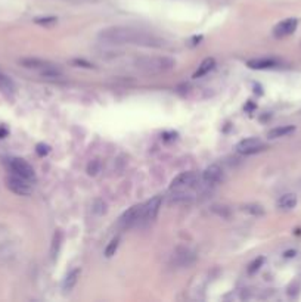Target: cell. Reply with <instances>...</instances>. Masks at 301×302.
Masks as SVG:
<instances>
[{
	"label": "cell",
	"instance_id": "obj_1",
	"mask_svg": "<svg viewBox=\"0 0 301 302\" xmlns=\"http://www.w3.org/2000/svg\"><path fill=\"white\" fill-rule=\"evenodd\" d=\"M99 42L107 43V45H134V46H142V48H163L164 42L157 37L155 34L130 28V27H108L99 31L98 34Z\"/></svg>",
	"mask_w": 301,
	"mask_h": 302
},
{
	"label": "cell",
	"instance_id": "obj_2",
	"mask_svg": "<svg viewBox=\"0 0 301 302\" xmlns=\"http://www.w3.org/2000/svg\"><path fill=\"white\" fill-rule=\"evenodd\" d=\"M136 68L148 75L163 74L175 66V60L169 56H143L134 62Z\"/></svg>",
	"mask_w": 301,
	"mask_h": 302
},
{
	"label": "cell",
	"instance_id": "obj_3",
	"mask_svg": "<svg viewBox=\"0 0 301 302\" xmlns=\"http://www.w3.org/2000/svg\"><path fill=\"white\" fill-rule=\"evenodd\" d=\"M19 63L28 69H36L39 71L43 77L46 78H60L62 71L58 68V65L49 62V60L37 59V58H25L19 60Z\"/></svg>",
	"mask_w": 301,
	"mask_h": 302
},
{
	"label": "cell",
	"instance_id": "obj_4",
	"mask_svg": "<svg viewBox=\"0 0 301 302\" xmlns=\"http://www.w3.org/2000/svg\"><path fill=\"white\" fill-rule=\"evenodd\" d=\"M9 170H10L12 174L18 176V177H22V179L31 181V183L36 180V173H34L33 167L27 161H24L21 158L10 159L9 161Z\"/></svg>",
	"mask_w": 301,
	"mask_h": 302
},
{
	"label": "cell",
	"instance_id": "obj_5",
	"mask_svg": "<svg viewBox=\"0 0 301 302\" xmlns=\"http://www.w3.org/2000/svg\"><path fill=\"white\" fill-rule=\"evenodd\" d=\"M6 186L10 192L19 195V196H28L31 192H33V187H31V181L25 180L22 177H18L15 174H10L7 179H6Z\"/></svg>",
	"mask_w": 301,
	"mask_h": 302
},
{
	"label": "cell",
	"instance_id": "obj_6",
	"mask_svg": "<svg viewBox=\"0 0 301 302\" xmlns=\"http://www.w3.org/2000/svg\"><path fill=\"white\" fill-rule=\"evenodd\" d=\"M196 261V255L193 251H190L186 246H179L175 253H173V262L181 267V268H187L190 265H193Z\"/></svg>",
	"mask_w": 301,
	"mask_h": 302
},
{
	"label": "cell",
	"instance_id": "obj_7",
	"mask_svg": "<svg viewBox=\"0 0 301 302\" xmlns=\"http://www.w3.org/2000/svg\"><path fill=\"white\" fill-rule=\"evenodd\" d=\"M266 148V145L257 139V137H248V139H243L241 140L238 145H237V152L241 153V155H252V153H257V152H261L263 149Z\"/></svg>",
	"mask_w": 301,
	"mask_h": 302
},
{
	"label": "cell",
	"instance_id": "obj_8",
	"mask_svg": "<svg viewBox=\"0 0 301 302\" xmlns=\"http://www.w3.org/2000/svg\"><path fill=\"white\" fill-rule=\"evenodd\" d=\"M143 220V205H134L128 208L120 218V224L124 229H128Z\"/></svg>",
	"mask_w": 301,
	"mask_h": 302
},
{
	"label": "cell",
	"instance_id": "obj_9",
	"mask_svg": "<svg viewBox=\"0 0 301 302\" xmlns=\"http://www.w3.org/2000/svg\"><path fill=\"white\" fill-rule=\"evenodd\" d=\"M198 177L195 173L192 171H187V173H181L179 174L175 180L172 181L170 184V189L172 190H184V189H190L193 187V184L196 183Z\"/></svg>",
	"mask_w": 301,
	"mask_h": 302
},
{
	"label": "cell",
	"instance_id": "obj_10",
	"mask_svg": "<svg viewBox=\"0 0 301 302\" xmlns=\"http://www.w3.org/2000/svg\"><path fill=\"white\" fill-rule=\"evenodd\" d=\"M161 203H163V196H161V195H157V196H154L146 205H143V220H145V221H152V220H155L157 215H158V212H160Z\"/></svg>",
	"mask_w": 301,
	"mask_h": 302
},
{
	"label": "cell",
	"instance_id": "obj_11",
	"mask_svg": "<svg viewBox=\"0 0 301 302\" xmlns=\"http://www.w3.org/2000/svg\"><path fill=\"white\" fill-rule=\"evenodd\" d=\"M297 25H299V21H297L296 18H288V19L279 22V24L275 27L273 34H275V37H278V39H284V37L293 34V33L296 31Z\"/></svg>",
	"mask_w": 301,
	"mask_h": 302
},
{
	"label": "cell",
	"instance_id": "obj_12",
	"mask_svg": "<svg viewBox=\"0 0 301 302\" xmlns=\"http://www.w3.org/2000/svg\"><path fill=\"white\" fill-rule=\"evenodd\" d=\"M222 179H223V171H222V168L217 164H213V165L207 167L205 171L202 173V180L208 186L217 184Z\"/></svg>",
	"mask_w": 301,
	"mask_h": 302
},
{
	"label": "cell",
	"instance_id": "obj_13",
	"mask_svg": "<svg viewBox=\"0 0 301 302\" xmlns=\"http://www.w3.org/2000/svg\"><path fill=\"white\" fill-rule=\"evenodd\" d=\"M279 65V60L272 59V58H258V59L248 60V66L252 69H267V68H275Z\"/></svg>",
	"mask_w": 301,
	"mask_h": 302
},
{
	"label": "cell",
	"instance_id": "obj_14",
	"mask_svg": "<svg viewBox=\"0 0 301 302\" xmlns=\"http://www.w3.org/2000/svg\"><path fill=\"white\" fill-rule=\"evenodd\" d=\"M296 205H297V195H294V193H285L278 201V206L284 211H290V209L296 208Z\"/></svg>",
	"mask_w": 301,
	"mask_h": 302
},
{
	"label": "cell",
	"instance_id": "obj_15",
	"mask_svg": "<svg viewBox=\"0 0 301 302\" xmlns=\"http://www.w3.org/2000/svg\"><path fill=\"white\" fill-rule=\"evenodd\" d=\"M214 66H216V60L213 59V58H207V59H204L202 60V63L198 66V69L195 71L193 78H201V77L207 75L210 71L214 69Z\"/></svg>",
	"mask_w": 301,
	"mask_h": 302
},
{
	"label": "cell",
	"instance_id": "obj_16",
	"mask_svg": "<svg viewBox=\"0 0 301 302\" xmlns=\"http://www.w3.org/2000/svg\"><path fill=\"white\" fill-rule=\"evenodd\" d=\"M296 131V127L294 125H281V127H276L273 130L269 131L267 137L269 139H279V137H285L291 133Z\"/></svg>",
	"mask_w": 301,
	"mask_h": 302
},
{
	"label": "cell",
	"instance_id": "obj_17",
	"mask_svg": "<svg viewBox=\"0 0 301 302\" xmlns=\"http://www.w3.org/2000/svg\"><path fill=\"white\" fill-rule=\"evenodd\" d=\"M78 277H80V270H78V268L72 270V271L65 277V282H63V292H71V291L74 289V286L77 285Z\"/></svg>",
	"mask_w": 301,
	"mask_h": 302
},
{
	"label": "cell",
	"instance_id": "obj_18",
	"mask_svg": "<svg viewBox=\"0 0 301 302\" xmlns=\"http://www.w3.org/2000/svg\"><path fill=\"white\" fill-rule=\"evenodd\" d=\"M60 243H62V233H60V230H58V232L54 235L52 245H51V256H52V259H55V258L58 256Z\"/></svg>",
	"mask_w": 301,
	"mask_h": 302
},
{
	"label": "cell",
	"instance_id": "obj_19",
	"mask_svg": "<svg viewBox=\"0 0 301 302\" xmlns=\"http://www.w3.org/2000/svg\"><path fill=\"white\" fill-rule=\"evenodd\" d=\"M119 245H120V238L117 236V238H114L113 241L108 243V246H107V249H105V256H107V258H111L113 255H116V252H117V249H119Z\"/></svg>",
	"mask_w": 301,
	"mask_h": 302
},
{
	"label": "cell",
	"instance_id": "obj_20",
	"mask_svg": "<svg viewBox=\"0 0 301 302\" xmlns=\"http://www.w3.org/2000/svg\"><path fill=\"white\" fill-rule=\"evenodd\" d=\"M92 211H93L95 214H98V215L105 214V211H107V205H105V202H104L102 199H96V201L93 202Z\"/></svg>",
	"mask_w": 301,
	"mask_h": 302
},
{
	"label": "cell",
	"instance_id": "obj_21",
	"mask_svg": "<svg viewBox=\"0 0 301 302\" xmlns=\"http://www.w3.org/2000/svg\"><path fill=\"white\" fill-rule=\"evenodd\" d=\"M243 211H246V212H249V214H252V215H263V214H264L263 206H261V205H255V203H252V205H245V206H243Z\"/></svg>",
	"mask_w": 301,
	"mask_h": 302
},
{
	"label": "cell",
	"instance_id": "obj_22",
	"mask_svg": "<svg viewBox=\"0 0 301 302\" xmlns=\"http://www.w3.org/2000/svg\"><path fill=\"white\" fill-rule=\"evenodd\" d=\"M99 170H101V162H99L98 159H93V161L89 164V167H87V173H89L90 176H96V174L99 173Z\"/></svg>",
	"mask_w": 301,
	"mask_h": 302
},
{
	"label": "cell",
	"instance_id": "obj_23",
	"mask_svg": "<svg viewBox=\"0 0 301 302\" xmlns=\"http://www.w3.org/2000/svg\"><path fill=\"white\" fill-rule=\"evenodd\" d=\"M222 209H219V206H213V211L217 214V215H220V217H229V208L228 206H220Z\"/></svg>",
	"mask_w": 301,
	"mask_h": 302
},
{
	"label": "cell",
	"instance_id": "obj_24",
	"mask_svg": "<svg viewBox=\"0 0 301 302\" xmlns=\"http://www.w3.org/2000/svg\"><path fill=\"white\" fill-rule=\"evenodd\" d=\"M36 22H37V24H43V25H46V24H55V22H57V18H54V16H51V18H37Z\"/></svg>",
	"mask_w": 301,
	"mask_h": 302
},
{
	"label": "cell",
	"instance_id": "obj_25",
	"mask_svg": "<svg viewBox=\"0 0 301 302\" xmlns=\"http://www.w3.org/2000/svg\"><path fill=\"white\" fill-rule=\"evenodd\" d=\"M48 152H49V148H48V146H45V145H39V146H37V153H39V155L43 156V155H46Z\"/></svg>",
	"mask_w": 301,
	"mask_h": 302
},
{
	"label": "cell",
	"instance_id": "obj_26",
	"mask_svg": "<svg viewBox=\"0 0 301 302\" xmlns=\"http://www.w3.org/2000/svg\"><path fill=\"white\" fill-rule=\"evenodd\" d=\"M0 80H4V77H1V75H0Z\"/></svg>",
	"mask_w": 301,
	"mask_h": 302
}]
</instances>
